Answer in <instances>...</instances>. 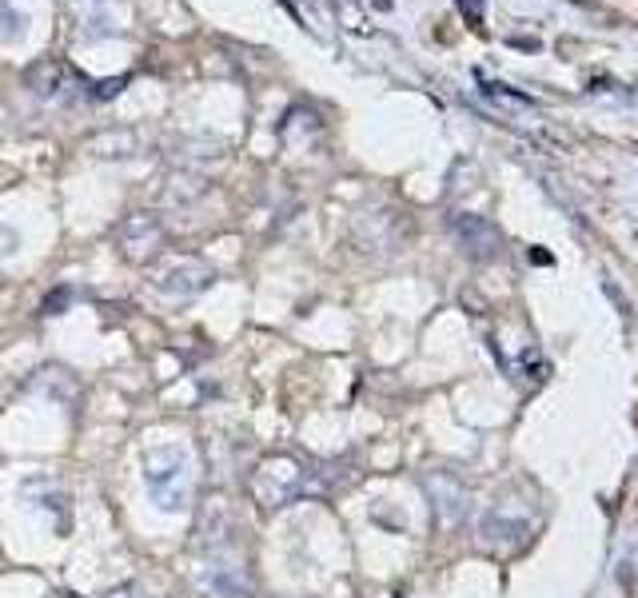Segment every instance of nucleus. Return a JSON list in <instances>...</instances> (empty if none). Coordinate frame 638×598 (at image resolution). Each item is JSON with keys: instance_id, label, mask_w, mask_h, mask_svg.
<instances>
[{"instance_id": "5", "label": "nucleus", "mask_w": 638, "mask_h": 598, "mask_svg": "<svg viewBox=\"0 0 638 598\" xmlns=\"http://www.w3.org/2000/svg\"><path fill=\"white\" fill-rule=\"evenodd\" d=\"M212 280H216V272H212L204 260H196V256H180V260H172L168 268L156 272V288H160L164 296H196V292H204Z\"/></svg>"}, {"instance_id": "2", "label": "nucleus", "mask_w": 638, "mask_h": 598, "mask_svg": "<svg viewBox=\"0 0 638 598\" xmlns=\"http://www.w3.org/2000/svg\"><path fill=\"white\" fill-rule=\"evenodd\" d=\"M300 491H304V471H300V463L288 459V455L264 459V463L256 467V475H252V495H256L264 507H284V503H292Z\"/></svg>"}, {"instance_id": "9", "label": "nucleus", "mask_w": 638, "mask_h": 598, "mask_svg": "<svg viewBox=\"0 0 638 598\" xmlns=\"http://www.w3.org/2000/svg\"><path fill=\"white\" fill-rule=\"evenodd\" d=\"M108 598H144L136 587H124V591H116V595H108Z\"/></svg>"}, {"instance_id": "8", "label": "nucleus", "mask_w": 638, "mask_h": 598, "mask_svg": "<svg viewBox=\"0 0 638 598\" xmlns=\"http://www.w3.org/2000/svg\"><path fill=\"white\" fill-rule=\"evenodd\" d=\"M64 303H68V292H56V299L48 296V303H44V311H48V315H56V311H60Z\"/></svg>"}, {"instance_id": "7", "label": "nucleus", "mask_w": 638, "mask_h": 598, "mask_svg": "<svg viewBox=\"0 0 638 598\" xmlns=\"http://www.w3.org/2000/svg\"><path fill=\"white\" fill-rule=\"evenodd\" d=\"M24 32V20L8 8V4H0V40H12V36H20Z\"/></svg>"}, {"instance_id": "4", "label": "nucleus", "mask_w": 638, "mask_h": 598, "mask_svg": "<svg viewBox=\"0 0 638 598\" xmlns=\"http://www.w3.org/2000/svg\"><path fill=\"white\" fill-rule=\"evenodd\" d=\"M28 88L40 96V100H72V96H84V80L68 68V64H60V60H40V64H32L28 68Z\"/></svg>"}, {"instance_id": "3", "label": "nucleus", "mask_w": 638, "mask_h": 598, "mask_svg": "<svg viewBox=\"0 0 638 598\" xmlns=\"http://www.w3.org/2000/svg\"><path fill=\"white\" fill-rule=\"evenodd\" d=\"M196 587L208 598H252L248 571L240 567V559L224 555L220 547L212 551V559H204V563L196 567Z\"/></svg>"}, {"instance_id": "6", "label": "nucleus", "mask_w": 638, "mask_h": 598, "mask_svg": "<svg viewBox=\"0 0 638 598\" xmlns=\"http://www.w3.org/2000/svg\"><path fill=\"white\" fill-rule=\"evenodd\" d=\"M116 236H120V244H124V252H128L132 260H144L148 252L160 248L164 224H160L152 212H136V216H128V220L116 228Z\"/></svg>"}, {"instance_id": "1", "label": "nucleus", "mask_w": 638, "mask_h": 598, "mask_svg": "<svg viewBox=\"0 0 638 598\" xmlns=\"http://www.w3.org/2000/svg\"><path fill=\"white\" fill-rule=\"evenodd\" d=\"M192 483H196V467L184 447L164 443L144 455V487L160 511H184L192 499Z\"/></svg>"}]
</instances>
